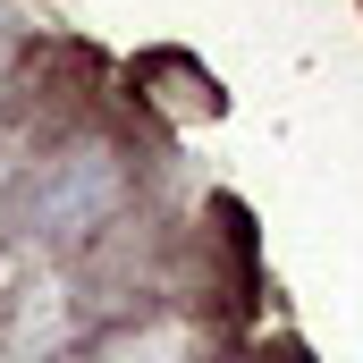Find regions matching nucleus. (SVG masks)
Wrapping results in <instances>:
<instances>
[]
</instances>
